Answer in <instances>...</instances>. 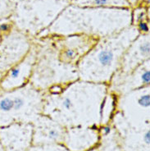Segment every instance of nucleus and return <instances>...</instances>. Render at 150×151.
I'll list each match as a JSON object with an SVG mask.
<instances>
[{"label": "nucleus", "instance_id": "obj_13", "mask_svg": "<svg viewBox=\"0 0 150 151\" xmlns=\"http://www.w3.org/2000/svg\"><path fill=\"white\" fill-rule=\"evenodd\" d=\"M99 130L94 127H72L66 128L63 145L69 151H88L99 142Z\"/></svg>", "mask_w": 150, "mask_h": 151}, {"label": "nucleus", "instance_id": "obj_6", "mask_svg": "<svg viewBox=\"0 0 150 151\" xmlns=\"http://www.w3.org/2000/svg\"><path fill=\"white\" fill-rule=\"evenodd\" d=\"M116 111L131 126L139 127L149 125L150 86L117 96Z\"/></svg>", "mask_w": 150, "mask_h": 151}, {"label": "nucleus", "instance_id": "obj_10", "mask_svg": "<svg viewBox=\"0 0 150 151\" xmlns=\"http://www.w3.org/2000/svg\"><path fill=\"white\" fill-rule=\"evenodd\" d=\"M32 140V123H13L0 127V141L4 151H27Z\"/></svg>", "mask_w": 150, "mask_h": 151}, {"label": "nucleus", "instance_id": "obj_19", "mask_svg": "<svg viewBox=\"0 0 150 151\" xmlns=\"http://www.w3.org/2000/svg\"><path fill=\"white\" fill-rule=\"evenodd\" d=\"M88 151H98L97 148H94V149H92V150H90Z\"/></svg>", "mask_w": 150, "mask_h": 151}, {"label": "nucleus", "instance_id": "obj_20", "mask_svg": "<svg viewBox=\"0 0 150 151\" xmlns=\"http://www.w3.org/2000/svg\"><path fill=\"white\" fill-rule=\"evenodd\" d=\"M2 76H3V74H2V73H0V79H1V77H2Z\"/></svg>", "mask_w": 150, "mask_h": 151}, {"label": "nucleus", "instance_id": "obj_8", "mask_svg": "<svg viewBox=\"0 0 150 151\" xmlns=\"http://www.w3.org/2000/svg\"><path fill=\"white\" fill-rule=\"evenodd\" d=\"M55 47L57 58L62 63L76 66L92 49L98 39L86 35H49Z\"/></svg>", "mask_w": 150, "mask_h": 151}, {"label": "nucleus", "instance_id": "obj_9", "mask_svg": "<svg viewBox=\"0 0 150 151\" xmlns=\"http://www.w3.org/2000/svg\"><path fill=\"white\" fill-rule=\"evenodd\" d=\"M109 92L121 96L143 87L150 86V60L146 61L129 74L116 72L108 85Z\"/></svg>", "mask_w": 150, "mask_h": 151}, {"label": "nucleus", "instance_id": "obj_7", "mask_svg": "<svg viewBox=\"0 0 150 151\" xmlns=\"http://www.w3.org/2000/svg\"><path fill=\"white\" fill-rule=\"evenodd\" d=\"M34 39L18 29H12L0 37V73L18 63L30 53Z\"/></svg>", "mask_w": 150, "mask_h": 151}, {"label": "nucleus", "instance_id": "obj_2", "mask_svg": "<svg viewBox=\"0 0 150 151\" xmlns=\"http://www.w3.org/2000/svg\"><path fill=\"white\" fill-rule=\"evenodd\" d=\"M131 26V14L126 9L84 10L71 8L49 27L47 35H86L98 40L117 34Z\"/></svg>", "mask_w": 150, "mask_h": 151}, {"label": "nucleus", "instance_id": "obj_12", "mask_svg": "<svg viewBox=\"0 0 150 151\" xmlns=\"http://www.w3.org/2000/svg\"><path fill=\"white\" fill-rule=\"evenodd\" d=\"M32 125V145L63 143L66 127L54 121L49 116L41 114L36 118Z\"/></svg>", "mask_w": 150, "mask_h": 151}, {"label": "nucleus", "instance_id": "obj_4", "mask_svg": "<svg viewBox=\"0 0 150 151\" xmlns=\"http://www.w3.org/2000/svg\"><path fill=\"white\" fill-rule=\"evenodd\" d=\"M36 58L30 82L46 93L53 87H64L79 80L77 67L59 61L55 47L49 35L34 39Z\"/></svg>", "mask_w": 150, "mask_h": 151}, {"label": "nucleus", "instance_id": "obj_11", "mask_svg": "<svg viewBox=\"0 0 150 151\" xmlns=\"http://www.w3.org/2000/svg\"><path fill=\"white\" fill-rule=\"evenodd\" d=\"M36 52L34 46L30 53L18 63L9 68L4 72L0 79V89L4 91H11L24 86L30 82L34 63Z\"/></svg>", "mask_w": 150, "mask_h": 151}, {"label": "nucleus", "instance_id": "obj_15", "mask_svg": "<svg viewBox=\"0 0 150 151\" xmlns=\"http://www.w3.org/2000/svg\"><path fill=\"white\" fill-rule=\"evenodd\" d=\"M116 101L117 96L108 91V94H106L102 105L100 127L111 123V120L116 111Z\"/></svg>", "mask_w": 150, "mask_h": 151}, {"label": "nucleus", "instance_id": "obj_3", "mask_svg": "<svg viewBox=\"0 0 150 151\" xmlns=\"http://www.w3.org/2000/svg\"><path fill=\"white\" fill-rule=\"evenodd\" d=\"M139 35L135 27L98 40L96 45L77 63L79 79L108 85L121 67L124 53Z\"/></svg>", "mask_w": 150, "mask_h": 151}, {"label": "nucleus", "instance_id": "obj_1", "mask_svg": "<svg viewBox=\"0 0 150 151\" xmlns=\"http://www.w3.org/2000/svg\"><path fill=\"white\" fill-rule=\"evenodd\" d=\"M108 86L77 80L56 93H44L43 114L64 127H99Z\"/></svg>", "mask_w": 150, "mask_h": 151}, {"label": "nucleus", "instance_id": "obj_5", "mask_svg": "<svg viewBox=\"0 0 150 151\" xmlns=\"http://www.w3.org/2000/svg\"><path fill=\"white\" fill-rule=\"evenodd\" d=\"M44 93L29 82L11 91L0 89V127L13 123H33L43 114Z\"/></svg>", "mask_w": 150, "mask_h": 151}, {"label": "nucleus", "instance_id": "obj_17", "mask_svg": "<svg viewBox=\"0 0 150 151\" xmlns=\"http://www.w3.org/2000/svg\"><path fill=\"white\" fill-rule=\"evenodd\" d=\"M27 151H69L62 144L31 145Z\"/></svg>", "mask_w": 150, "mask_h": 151}, {"label": "nucleus", "instance_id": "obj_16", "mask_svg": "<svg viewBox=\"0 0 150 151\" xmlns=\"http://www.w3.org/2000/svg\"><path fill=\"white\" fill-rule=\"evenodd\" d=\"M73 4L79 7H117L126 8L127 0H73Z\"/></svg>", "mask_w": 150, "mask_h": 151}, {"label": "nucleus", "instance_id": "obj_14", "mask_svg": "<svg viewBox=\"0 0 150 151\" xmlns=\"http://www.w3.org/2000/svg\"><path fill=\"white\" fill-rule=\"evenodd\" d=\"M149 60H150L149 34H139L124 53L120 69L117 72L121 74H129Z\"/></svg>", "mask_w": 150, "mask_h": 151}, {"label": "nucleus", "instance_id": "obj_18", "mask_svg": "<svg viewBox=\"0 0 150 151\" xmlns=\"http://www.w3.org/2000/svg\"><path fill=\"white\" fill-rule=\"evenodd\" d=\"M0 151H4V147H3V145H2V144H1V141H0Z\"/></svg>", "mask_w": 150, "mask_h": 151}]
</instances>
